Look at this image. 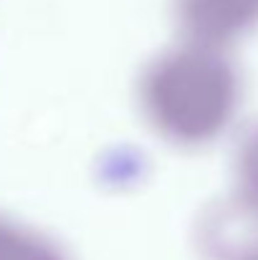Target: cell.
Listing matches in <instances>:
<instances>
[{"mask_svg": "<svg viewBox=\"0 0 258 260\" xmlns=\"http://www.w3.org/2000/svg\"><path fill=\"white\" fill-rule=\"evenodd\" d=\"M238 91V76L218 48L190 43L155 61L142 84V104L162 137L205 144L233 121Z\"/></svg>", "mask_w": 258, "mask_h": 260, "instance_id": "cell-1", "label": "cell"}, {"mask_svg": "<svg viewBox=\"0 0 258 260\" xmlns=\"http://www.w3.org/2000/svg\"><path fill=\"white\" fill-rule=\"evenodd\" d=\"M253 260H258V255H256V258H253Z\"/></svg>", "mask_w": 258, "mask_h": 260, "instance_id": "cell-3", "label": "cell"}, {"mask_svg": "<svg viewBox=\"0 0 258 260\" xmlns=\"http://www.w3.org/2000/svg\"><path fill=\"white\" fill-rule=\"evenodd\" d=\"M238 154V184L243 192V202L258 210V126L251 132Z\"/></svg>", "mask_w": 258, "mask_h": 260, "instance_id": "cell-2", "label": "cell"}]
</instances>
